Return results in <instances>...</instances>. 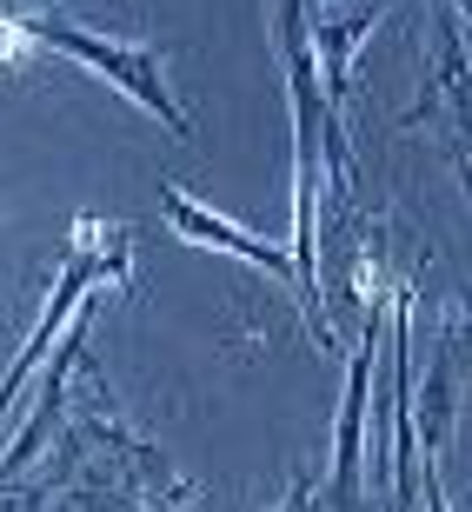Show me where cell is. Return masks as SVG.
<instances>
[{"label":"cell","mask_w":472,"mask_h":512,"mask_svg":"<svg viewBox=\"0 0 472 512\" xmlns=\"http://www.w3.org/2000/svg\"><path fill=\"white\" fill-rule=\"evenodd\" d=\"M20 34L34 40V47H47V54H67L74 67L107 74L120 94L133 100V107H147V114L167 120L173 133H193L187 114H180V100H173V87H167V67H160V54H153V47H133V40L94 34V27H80V20H67V14H27V20H20Z\"/></svg>","instance_id":"6da1fadb"},{"label":"cell","mask_w":472,"mask_h":512,"mask_svg":"<svg viewBox=\"0 0 472 512\" xmlns=\"http://www.w3.org/2000/svg\"><path fill=\"white\" fill-rule=\"evenodd\" d=\"M120 273H127V233H120V227H94V220H80V227H74V247H67V260H60V280H54V293H47V313H40V326L27 333V346L14 353L7 380H0V413L14 406V393L27 386V373L40 366L47 340H54L60 326H67L80 306H87V293H94L100 280H120Z\"/></svg>","instance_id":"7a4b0ae2"},{"label":"cell","mask_w":472,"mask_h":512,"mask_svg":"<svg viewBox=\"0 0 472 512\" xmlns=\"http://www.w3.org/2000/svg\"><path fill=\"white\" fill-rule=\"evenodd\" d=\"M160 207H167V227H173V233H187V240H200V247L233 253V260L260 266V273H273V280L300 286V260H293V247H273V240H260V233L233 227L227 213H213L207 200H193L180 180H160Z\"/></svg>","instance_id":"3957f363"},{"label":"cell","mask_w":472,"mask_h":512,"mask_svg":"<svg viewBox=\"0 0 472 512\" xmlns=\"http://www.w3.org/2000/svg\"><path fill=\"white\" fill-rule=\"evenodd\" d=\"M373 346H379V313H366V340L353 346V366H346V399H340V426H333V486H326V512H359V453H366Z\"/></svg>","instance_id":"277c9868"},{"label":"cell","mask_w":472,"mask_h":512,"mask_svg":"<svg viewBox=\"0 0 472 512\" xmlns=\"http://www.w3.org/2000/svg\"><path fill=\"white\" fill-rule=\"evenodd\" d=\"M379 7H386V0H306V27H313L326 100L346 94V80H353V47L366 40V27L379 20Z\"/></svg>","instance_id":"5b68a950"},{"label":"cell","mask_w":472,"mask_h":512,"mask_svg":"<svg viewBox=\"0 0 472 512\" xmlns=\"http://www.w3.org/2000/svg\"><path fill=\"white\" fill-rule=\"evenodd\" d=\"M426 512H446V493H439V453H426Z\"/></svg>","instance_id":"8992f818"}]
</instances>
